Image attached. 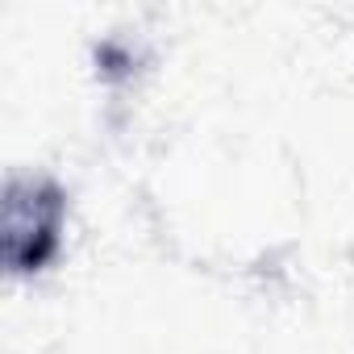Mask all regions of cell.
I'll use <instances>...</instances> for the list:
<instances>
[{
    "mask_svg": "<svg viewBox=\"0 0 354 354\" xmlns=\"http://www.w3.org/2000/svg\"><path fill=\"white\" fill-rule=\"evenodd\" d=\"M63 230V192L55 184H13L5 201V263L13 271H38Z\"/></svg>",
    "mask_w": 354,
    "mask_h": 354,
    "instance_id": "1",
    "label": "cell"
}]
</instances>
